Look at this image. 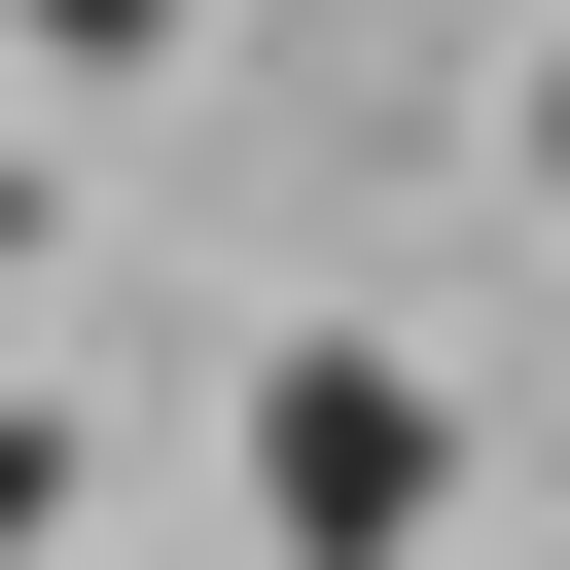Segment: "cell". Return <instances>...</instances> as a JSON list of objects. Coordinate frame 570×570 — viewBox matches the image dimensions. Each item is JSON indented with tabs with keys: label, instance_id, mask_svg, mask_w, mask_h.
<instances>
[{
	"label": "cell",
	"instance_id": "cell-1",
	"mask_svg": "<svg viewBox=\"0 0 570 570\" xmlns=\"http://www.w3.org/2000/svg\"><path fill=\"white\" fill-rule=\"evenodd\" d=\"M249 534H285V570H392V534H428V392H392V356H285V392H249Z\"/></svg>",
	"mask_w": 570,
	"mask_h": 570
},
{
	"label": "cell",
	"instance_id": "cell-2",
	"mask_svg": "<svg viewBox=\"0 0 570 570\" xmlns=\"http://www.w3.org/2000/svg\"><path fill=\"white\" fill-rule=\"evenodd\" d=\"M36 534H71V428H36V392H0V570H36Z\"/></svg>",
	"mask_w": 570,
	"mask_h": 570
},
{
	"label": "cell",
	"instance_id": "cell-3",
	"mask_svg": "<svg viewBox=\"0 0 570 570\" xmlns=\"http://www.w3.org/2000/svg\"><path fill=\"white\" fill-rule=\"evenodd\" d=\"M36 36H71V71H142V36H178V0H36Z\"/></svg>",
	"mask_w": 570,
	"mask_h": 570
}]
</instances>
